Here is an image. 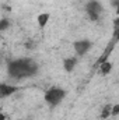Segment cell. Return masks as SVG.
I'll use <instances>...</instances> for the list:
<instances>
[{
    "mask_svg": "<svg viewBox=\"0 0 119 120\" xmlns=\"http://www.w3.org/2000/svg\"><path fill=\"white\" fill-rule=\"evenodd\" d=\"M91 49V42L87 41V39H83V41H76L74 42V50L79 56H83L86 55Z\"/></svg>",
    "mask_w": 119,
    "mask_h": 120,
    "instance_id": "277c9868",
    "label": "cell"
},
{
    "mask_svg": "<svg viewBox=\"0 0 119 120\" xmlns=\"http://www.w3.org/2000/svg\"><path fill=\"white\" fill-rule=\"evenodd\" d=\"M38 71V64L32 59H18L13 60L7 66V73L10 77L21 80L25 77L35 75Z\"/></svg>",
    "mask_w": 119,
    "mask_h": 120,
    "instance_id": "6da1fadb",
    "label": "cell"
},
{
    "mask_svg": "<svg viewBox=\"0 0 119 120\" xmlns=\"http://www.w3.org/2000/svg\"><path fill=\"white\" fill-rule=\"evenodd\" d=\"M8 25H10V22H8L7 20H0V31L8 28Z\"/></svg>",
    "mask_w": 119,
    "mask_h": 120,
    "instance_id": "30bf717a",
    "label": "cell"
},
{
    "mask_svg": "<svg viewBox=\"0 0 119 120\" xmlns=\"http://www.w3.org/2000/svg\"><path fill=\"white\" fill-rule=\"evenodd\" d=\"M86 11H87V14L90 15V18L92 21H97L99 18L101 13H102V4L97 0H91L86 4Z\"/></svg>",
    "mask_w": 119,
    "mask_h": 120,
    "instance_id": "3957f363",
    "label": "cell"
},
{
    "mask_svg": "<svg viewBox=\"0 0 119 120\" xmlns=\"http://www.w3.org/2000/svg\"><path fill=\"white\" fill-rule=\"evenodd\" d=\"M48 21H49V14L42 13V14H39V15H38V24H39V27H41V28H42V27H45V25L48 24Z\"/></svg>",
    "mask_w": 119,
    "mask_h": 120,
    "instance_id": "52a82bcc",
    "label": "cell"
},
{
    "mask_svg": "<svg viewBox=\"0 0 119 120\" xmlns=\"http://www.w3.org/2000/svg\"><path fill=\"white\" fill-rule=\"evenodd\" d=\"M0 120H6V115L4 113H0Z\"/></svg>",
    "mask_w": 119,
    "mask_h": 120,
    "instance_id": "7c38bea8",
    "label": "cell"
},
{
    "mask_svg": "<svg viewBox=\"0 0 119 120\" xmlns=\"http://www.w3.org/2000/svg\"><path fill=\"white\" fill-rule=\"evenodd\" d=\"M99 70H101V73L105 75V74H108V73L112 70V64H111L109 61H107V60H105V61H102V63H101V66H99Z\"/></svg>",
    "mask_w": 119,
    "mask_h": 120,
    "instance_id": "ba28073f",
    "label": "cell"
},
{
    "mask_svg": "<svg viewBox=\"0 0 119 120\" xmlns=\"http://www.w3.org/2000/svg\"><path fill=\"white\" fill-rule=\"evenodd\" d=\"M111 105H105V108H104V110H102V113H101V117L102 119H107V117H109L111 116Z\"/></svg>",
    "mask_w": 119,
    "mask_h": 120,
    "instance_id": "9c48e42d",
    "label": "cell"
},
{
    "mask_svg": "<svg viewBox=\"0 0 119 120\" xmlns=\"http://www.w3.org/2000/svg\"><path fill=\"white\" fill-rule=\"evenodd\" d=\"M76 63H77V59H76V57H69V59L63 60V67H64L66 71H71V70L74 68Z\"/></svg>",
    "mask_w": 119,
    "mask_h": 120,
    "instance_id": "8992f818",
    "label": "cell"
},
{
    "mask_svg": "<svg viewBox=\"0 0 119 120\" xmlns=\"http://www.w3.org/2000/svg\"><path fill=\"white\" fill-rule=\"evenodd\" d=\"M17 91H18V87L10 85V84H1L0 82V99L6 98V96H10V95H13Z\"/></svg>",
    "mask_w": 119,
    "mask_h": 120,
    "instance_id": "5b68a950",
    "label": "cell"
},
{
    "mask_svg": "<svg viewBox=\"0 0 119 120\" xmlns=\"http://www.w3.org/2000/svg\"><path fill=\"white\" fill-rule=\"evenodd\" d=\"M119 113V105H114V108H111V116H116Z\"/></svg>",
    "mask_w": 119,
    "mask_h": 120,
    "instance_id": "8fae6325",
    "label": "cell"
},
{
    "mask_svg": "<svg viewBox=\"0 0 119 120\" xmlns=\"http://www.w3.org/2000/svg\"><path fill=\"white\" fill-rule=\"evenodd\" d=\"M64 95H66V92L63 90L53 87V88H51V90H48L45 92V101H46L49 105L56 106L58 103H60V101L64 98Z\"/></svg>",
    "mask_w": 119,
    "mask_h": 120,
    "instance_id": "7a4b0ae2",
    "label": "cell"
}]
</instances>
